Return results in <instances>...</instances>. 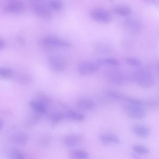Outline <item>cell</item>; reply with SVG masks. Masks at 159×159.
<instances>
[{"instance_id":"obj_14","label":"cell","mask_w":159,"mask_h":159,"mask_svg":"<svg viewBox=\"0 0 159 159\" xmlns=\"http://www.w3.org/2000/svg\"><path fill=\"white\" fill-rule=\"evenodd\" d=\"M82 136L78 134H72L66 136L64 139L65 145L69 147H74L79 144L82 141Z\"/></svg>"},{"instance_id":"obj_3","label":"cell","mask_w":159,"mask_h":159,"mask_svg":"<svg viewBox=\"0 0 159 159\" xmlns=\"http://www.w3.org/2000/svg\"><path fill=\"white\" fill-rule=\"evenodd\" d=\"M40 44L45 47H68L70 46L68 41L52 35H46L43 37L39 40Z\"/></svg>"},{"instance_id":"obj_29","label":"cell","mask_w":159,"mask_h":159,"mask_svg":"<svg viewBox=\"0 0 159 159\" xmlns=\"http://www.w3.org/2000/svg\"><path fill=\"white\" fill-rule=\"evenodd\" d=\"M122 100L126 101L127 103L137 106H142L143 102L138 99L123 96Z\"/></svg>"},{"instance_id":"obj_12","label":"cell","mask_w":159,"mask_h":159,"mask_svg":"<svg viewBox=\"0 0 159 159\" xmlns=\"http://www.w3.org/2000/svg\"><path fill=\"white\" fill-rule=\"evenodd\" d=\"M10 138L11 140L13 143L20 145L25 144L28 140V137L26 134L20 131L13 133Z\"/></svg>"},{"instance_id":"obj_23","label":"cell","mask_w":159,"mask_h":159,"mask_svg":"<svg viewBox=\"0 0 159 159\" xmlns=\"http://www.w3.org/2000/svg\"><path fill=\"white\" fill-rule=\"evenodd\" d=\"M9 156L10 159H26L20 150L17 148H13L10 151Z\"/></svg>"},{"instance_id":"obj_22","label":"cell","mask_w":159,"mask_h":159,"mask_svg":"<svg viewBox=\"0 0 159 159\" xmlns=\"http://www.w3.org/2000/svg\"><path fill=\"white\" fill-rule=\"evenodd\" d=\"M0 75L1 78L9 79L11 78L13 75L12 70L9 68L2 67L0 69Z\"/></svg>"},{"instance_id":"obj_10","label":"cell","mask_w":159,"mask_h":159,"mask_svg":"<svg viewBox=\"0 0 159 159\" xmlns=\"http://www.w3.org/2000/svg\"><path fill=\"white\" fill-rule=\"evenodd\" d=\"M99 138L101 142L105 145L111 144H118L120 142L118 137L116 134L110 132L101 134L99 135Z\"/></svg>"},{"instance_id":"obj_7","label":"cell","mask_w":159,"mask_h":159,"mask_svg":"<svg viewBox=\"0 0 159 159\" xmlns=\"http://www.w3.org/2000/svg\"><path fill=\"white\" fill-rule=\"evenodd\" d=\"M90 16L95 21L102 23H107L111 21L112 17L110 13L106 9L97 8L90 12Z\"/></svg>"},{"instance_id":"obj_13","label":"cell","mask_w":159,"mask_h":159,"mask_svg":"<svg viewBox=\"0 0 159 159\" xmlns=\"http://www.w3.org/2000/svg\"><path fill=\"white\" fill-rule=\"evenodd\" d=\"M76 106L81 110L90 111L95 108L96 105L95 102L92 99L84 98L78 100L77 102Z\"/></svg>"},{"instance_id":"obj_19","label":"cell","mask_w":159,"mask_h":159,"mask_svg":"<svg viewBox=\"0 0 159 159\" xmlns=\"http://www.w3.org/2000/svg\"><path fill=\"white\" fill-rule=\"evenodd\" d=\"M69 155L72 159H88L89 157V154L86 151L80 149L71 151Z\"/></svg>"},{"instance_id":"obj_33","label":"cell","mask_w":159,"mask_h":159,"mask_svg":"<svg viewBox=\"0 0 159 159\" xmlns=\"http://www.w3.org/2000/svg\"><path fill=\"white\" fill-rule=\"evenodd\" d=\"M146 2L149 4H153L159 7V0H148Z\"/></svg>"},{"instance_id":"obj_9","label":"cell","mask_w":159,"mask_h":159,"mask_svg":"<svg viewBox=\"0 0 159 159\" xmlns=\"http://www.w3.org/2000/svg\"><path fill=\"white\" fill-rule=\"evenodd\" d=\"M3 8L6 11L11 13H17L23 11L25 9L24 4L18 0H11L5 3Z\"/></svg>"},{"instance_id":"obj_28","label":"cell","mask_w":159,"mask_h":159,"mask_svg":"<svg viewBox=\"0 0 159 159\" xmlns=\"http://www.w3.org/2000/svg\"><path fill=\"white\" fill-rule=\"evenodd\" d=\"M48 6L50 8L54 10H59L63 7V3L59 0H53L49 1Z\"/></svg>"},{"instance_id":"obj_11","label":"cell","mask_w":159,"mask_h":159,"mask_svg":"<svg viewBox=\"0 0 159 159\" xmlns=\"http://www.w3.org/2000/svg\"><path fill=\"white\" fill-rule=\"evenodd\" d=\"M131 129L133 133L135 135L141 138H147L151 134V130L149 127L140 124L133 125Z\"/></svg>"},{"instance_id":"obj_25","label":"cell","mask_w":159,"mask_h":159,"mask_svg":"<svg viewBox=\"0 0 159 159\" xmlns=\"http://www.w3.org/2000/svg\"><path fill=\"white\" fill-rule=\"evenodd\" d=\"M133 150L137 154L146 155L149 153V149L145 147L139 145H134L132 147Z\"/></svg>"},{"instance_id":"obj_30","label":"cell","mask_w":159,"mask_h":159,"mask_svg":"<svg viewBox=\"0 0 159 159\" xmlns=\"http://www.w3.org/2000/svg\"><path fill=\"white\" fill-rule=\"evenodd\" d=\"M16 79L19 83L25 84L30 82L31 78L28 75L22 74L17 76Z\"/></svg>"},{"instance_id":"obj_31","label":"cell","mask_w":159,"mask_h":159,"mask_svg":"<svg viewBox=\"0 0 159 159\" xmlns=\"http://www.w3.org/2000/svg\"><path fill=\"white\" fill-rule=\"evenodd\" d=\"M107 94L110 98L116 100H122L123 96L120 94L112 91H108Z\"/></svg>"},{"instance_id":"obj_26","label":"cell","mask_w":159,"mask_h":159,"mask_svg":"<svg viewBox=\"0 0 159 159\" xmlns=\"http://www.w3.org/2000/svg\"><path fill=\"white\" fill-rule=\"evenodd\" d=\"M125 25L128 29L134 31L138 29L137 22L133 19H126L125 21Z\"/></svg>"},{"instance_id":"obj_20","label":"cell","mask_w":159,"mask_h":159,"mask_svg":"<svg viewBox=\"0 0 159 159\" xmlns=\"http://www.w3.org/2000/svg\"><path fill=\"white\" fill-rule=\"evenodd\" d=\"M40 114L39 113L33 110L26 120V125L30 127L36 125L40 120Z\"/></svg>"},{"instance_id":"obj_34","label":"cell","mask_w":159,"mask_h":159,"mask_svg":"<svg viewBox=\"0 0 159 159\" xmlns=\"http://www.w3.org/2000/svg\"><path fill=\"white\" fill-rule=\"evenodd\" d=\"M5 43L4 40L2 39H0V48H3L5 47Z\"/></svg>"},{"instance_id":"obj_6","label":"cell","mask_w":159,"mask_h":159,"mask_svg":"<svg viewBox=\"0 0 159 159\" xmlns=\"http://www.w3.org/2000/svg\"><path fill=\"white\" fill-rule=\"evenodd\" d=\"M125 108L128 116L132 119L139 120L144 118L146 115L142 106L128 103L124 105Z\"/></svg>"},{"instance_id":"obj_4","label":"cell","mask_w":159,"mask_h":159,"mask_svg":"<svg viewBox=\"0 0 159 159\" xmlns=\"http://www.w3.org/2000/svg\"><path fill=\"white\" fill-rule=\"evenodd\" d=\"M101 66L96 60L84 61L79 64L78 70L80 75L83 76H88L96 72Z\"/></svg>"},{"instance_id":"obj_35","label":"cell","mask_w":159,"mask_h":159,"mask_svg":"<svg viewBox=\"0 0 159 159\" xmlns=\"http://www.w3.org/2000/svg\"><path fill=\"white\" fill-rule=\"evenodd\" d=\"M132 156L134 159H142L136 153L132 154Z\"/></svg>"},{"instance_id":"obj_37","label":"cell","mask_w":159,"mask_h":159,"mask_svg":"<svg viewBox=\"0 0 159 159\" xmlns=\"http://www.w3.org/2000/svg\"></svg>"},{"instance_id":"obj_5","label":"cell","mask_w":159,"mask_h":159,"mask_svg":"<svg viewBox=\"0 0 159 159\" xmlns=\"http://www.w3.org/2000/svg\"><path fill=\"white\" fill-rule=\"evenodd\" d=\"M31 8L35 14L46 19H51L53 15L50 10L43 3L38 1H32L30 4Z\"/></svg>"},{"instance_id":"obj_17","label":"cell","mask_w":159,"mask_h":159,"mask_svg":"<svg viewBox=\"0 0 159 159\" xmlns=\"http://www.w3.org/2000/svg\"><path fill=\"white\" fill-rule=\"evenodd\" d=\"M65 118L78 121L84 120V116L82 114L71 110H68L64 112Z\"/></svg>"},{"instance_id":"obj_8","label":"cell","mask_w":159,"mask_h":159,"mask_svg":"<svg viewBox=\"0 0 159 159\" xmlns=\"http://www.w3.org/2000/svg\"><path fill=\"white\" fill-rule=\"evenodd\" d=\"M48 64L50 68L53 71L59 72L65 68L66 63L64 59L59 56L51 57L48 59Z\"/></svg>"},{"instance_id":"obj_32","label":"cell","mask_w":159,"mask_h":159,"mask_svg":"<svg viewBox=\"0 0 159 159\" xmlns=\"http://www.w3.org/2000/svg\"><path fill=\"white\" fill-rule=\"evenodd\" d=\"M146 103L147 105L149 106H155L158 105V103L155 101H148Z\"/></svg>"},{"instance_id":"obj_1","label":"cell","mask_w":159,"mask_h":159,"mask_svg":"<svg viewBox=\"0 0 159 159\" xmlns=\"http://www.w3.org/2000/svg\"><path fill=\"white\" fill-rule=\"evenodd\" d=\"M104 76L106 79L109 82L114 84L122 85L128 83L132 77L116 68H111L105 71Z\"/></svg>"},{"instance_id":"obj_24","label":"cell","mask_w":159,"mask_h":159,"mask_svg":"<svg viewBox=\"0 0 159 159\" xmlns=\"http://www.w3.org/2000/svg\"><path fill=\"white\" fill-rule=\"evenodd\" d=\"M36 100L48 107L50 102V99L45 94L41 92L37 93Z\"/></svg>"},{"instance_id":"obj_2","label":"cell","mask_w":159,"mask_h":159,"mask_svg":"<svg viewBox=\"0 0 159 159\" xmlns=\"http://www.w3.org/2000/svg\"><path fill=\"white\" fill-rule=\"evenodd\" d=\"M132 78L139 86L143 88H150L155 84L153 76L150 72L145 71L136 72L133 74Z\"/></svg>"},{"instance_id":"obj_27","label":"cell","mask_w":159,"mask_h":159,"mask_svg":"<svg viewBox=\"0 0 159 159\" xmlns=\"http://www.w3.org/2000/svg\"><path fill=\"white\" fill-rule=\"evenodd\" d=\"M125 61L127 64L133 66H139L141 64V62L139 59L134 57H126L125 59Z\"/></svg>"},{"instance_id":"obj_16","label":"cell","mask_w":159,"mask_h":159,"mask_svg":"<svg viewBox=\"0 0 159 159\" xmlns=\"http://www.w3.org/2000/svg\"><path fill=\"white\" fill-rule=\"evenodd\" d=\"M96 60L101 66L103 65L115 67L120 64V61L117 59L114 58H102Z\"/></svg>"},{"instance_id":"obj_21","label":"cell","mask_w":159,"mask_h":159,"mask_svg":"<svg viewBox=\"0 0 159 159\" xmlns=\"http://www.w3.org/2000/svg\"><path fill=\"white\" fill-rule=\"evenodd\" d=\"M49 118L52 123L56 124L65 118L64 112L59 111L53 112L50 114Z\"/></svg>"},{"instance_id":"obj_18","label":"cell","mask_w":159,"mask_h":159,"mask_svg":"<svg viewBox=\"0 0 159 159\" xmlns=\"http://www.w3.org/2000/svg\"><path fill=\"white\" fill-rule=\"evenodd\" d=\"M29 104L33 110L40 114L45 113L47 112L48 107L36 100L30 101Z\"/></svg>"},{"instance_id":"obj_15","label":"cell","mask_w":159,"mask_h":159,"mask_svg":"<svg viewBox=\"0 0 159 159\" xmlns=\"http://www.w3.org/2000/svg\"><path fill=\"white\" fill-rule=\"evenodd\" d=\"M113 11L116 15L122 16H125L130 14L131 9L129 6L122 4L115 6L113 8Z\"/></svg>"},{"instance_id":"obj_36","label":"cell","mask_w":159,"mask_h":159,"mask_svg":"<svg viewBox=\"0 0 159 159\" xmlns=\"http://www.w3.org/2000/svg\"><path fill=\"white\" fill-rule=\"evenodd\" d=\"M3 121H2V120H1V121H0V128L1 130L3 127Z\"/></svg>"}]
</instances>
